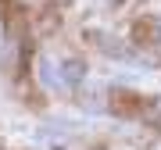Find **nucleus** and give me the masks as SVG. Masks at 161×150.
Masks as SVG:
<instances>
[{
	"label": "nucleus",
	"instance_id": "obj_2",
	"mask_svg": "<svg viewBox=\"0 0 161 150\" xmlns=\"http://www.w3.org/2000/svg\"><path fill=\"white\" fill-rule=\"evenodd\" d=\"M79 107L93 111V115H104V111H108V97H104V89H100V86L79 89Z\"/></svg>",
	"mask_w": 161,
	"mask_h": 150
},
{
	"label": "nucleus",
	"instance_id": "obj_1",
	"mask_svg": "<svg viewBox=\"0 0 161 150\" xmlns=\"http://www.w3.org/2000/svg\"><path fill=\"white\" fill-rule=\"evenodd\" d=\"M40 82L54 93H64L68 89V79H64V64L54 61V57H40Z\"/></svg>",
	"mask_w": 161,
	"mask_h": 150
},
{
	"label": "nucleus",
	"instance_id": "obj_3",
	"mask_svg": "<svg viewBox=\"0 0 161 150\" xmlns=\"http://www.w3.org/2000/svg\"><path fill=\"white\" fill-rule=\"evenodd\" d=\"M61 64H64V79H68V86L86 75V64H82V61H61Z\"/></svg>",
	"mask_w": 161,
	"mask_h": 150
},
{
	"label": "nucleus",
	"instance_id": "obj_4",
	"mask_svg": "<svg viewBox=\"0 0 161 150\" xmlns=\"http://www.w3.org/2000/svg\"><path fill=\"white\" fill-rule=\"evenodd\" d=\"M154 29H158V36H161V18H158V22H154Z\"/></svg>",
	"mask_w": 161,
	"mask_h": 150
},
{
	"label": "nucleus",
	"instance_id": "obj_5",
	"mask_svg": "<svg viewBox=\"0 0 161 150\" xmlns=\"http://www.w3.org/2000/svg\"><path fill=\"white\" fill-rule=\"evenodd\" d=\"M0 46H4V25H0Z\"/></svg>",
	"mask_w": 161,
	"mask_h": 150
}]
</instances>
